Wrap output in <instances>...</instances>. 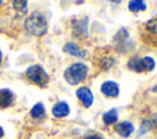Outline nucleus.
<instances>
[{"label": "nucleus", "mask_w": 157, "mask_h": 139, "mask_svg": "<svg viewBox=\"0 0 157 139\" xmlns=\"http://www.w3.org/2000/svg\"><path fill=\"white\" fill-rule=\"evenodd\" d=\"M76 97L78 98V101L81 102V105L85 107V108H90L92 105H93V101H94V96H93V92L90 87L87 86H80L77 90H76Z\"/></svg>", "instance_id": "5"}, {"label": "nucleus", "mask_w": 157, "mask_h": 139, "mask_svg": "<svg viewBox=\"0 0 157 139\" xmlns=\"http://www.w3.org/2000/svg\"><path fill=\"white\" fill-rule=\"evenodd\" d=\"M108 1H110L112 4H120L123 0H108Z\"/></svg>", "instance_id": "22"}, {"label": "nucleus", "mask_w": 157, "mask_h": 139, "mask_svg": "<svg viewBox=\"0 0 157 139\" xmlns=\"http://www.w3.org/2000/svg\"><path fill=\"white\" fill-rule=\"evenodd\" d=\"M29 116L32 119H36V121H40L45 117V107L42 102H37L36 105L32 106L31 111H29Z\"/></svg>", "instance_id": "11"}, {"label": "nucleus", "mask_w": 157, "mask_h": 139, "mask_svg": "<svg viewBox=\"0 0 157 139\" xmlns=\"http://www.w3.org/2000/svg\"><path fill=\"white\" fill-rule=\"evenodd\" d=\"M114 130H115L121 138H128V137H130V135L134 133L135 127H134V124H132L130 121H121V122H119V123L115 124Z\"/></svg>", "instance_id": "9"}, {"label": "nucleus", "mask_w": 157, "mask_h": 139, "mask_svg": "<svg viewBox=\"0 0 157 139\" xmlns=\"http://www.w3.org/2000/svg\"><path fill=\"white\" fill-rule=\"evenodd\" d=\"M88 22L90 18L87 16L72 18L71 20V32L75 38H86L88 36Z\"/></svg>", "instance_id": "4"}, {"label": "nucleus", "mask_w": 157, "mask_h": 139, "mask_svg": "<svg viewBox=\"0 0 157 139\" xmlns=\"http://www.w3.org/2000/svg\"><path fill=\"white\" fill-rule=\"evenodd\" d=\"M140 64H141V69H142V73L144 71H152L156 66V62L152 57L150 55H146V57H142L140 58Z\"/></svg>", "instance_id": "14"}, {"label": "nucleus", "mask_w": 157, "mask_h": 139, "mask_svg": "<svg viewBox=\"0 0 157 139\" xmlns=\"http://www.w3.org/2000/svg\"><path fill=\"white\" fill-rule=\"evenodd\" d=\"M128 9H129L130 12L137 14L140 11H146L147 10V5H146L145 0H129Z\"/></svg>", "instance_id": "13"}, {"label": "nucleus", "mask_w": 157, "mask_h": 139, "mask_svg": "<svg viewBox=\"0 0 157 139\" xmlns=\"http://www.w3.org/2000/svg\"><path fill=\"white\" fill-rule=\"evenodd\" d=\"M2 1H4V0H0V5H1V4H2Z\"/></svg>", "instance_id": "25"}, {"label": "nucleus", "mask_w": 157, "mask_h": 139, "mask_svg": "<svg viewBox=\"0 0 157 139\" xmlns=\"http://www.w3.org/2000/svg\"><path fill=\"white\" fill-rule=\"evenodd\" d=\"M118 118H119V114H118L117 108H110L107 112H104L102 116V121L105 125H112V124L117 123Z\"/></svg>", "instance_id": "12"}, {"label": "nucleus", "mask_w": 157, "mask_h": 139, "mask_svg": "<svg viewBox=\"0 0 157 139\" xmlns=\"http://www.w3.org/2000/svg\"><path fill=\"white\" fill-rule=\"evenodd\" d=\"M4 134H5V132H4V129H2V127L0 125V139L4 137Z\"/></svg>", "instance_id": "23"}, {"label": "nucleus", "mask_w": 157, "mask_h": 139, "mask_svg": "<svg viewBox=\"0 0 157 139\" xmlns=\"http://www.w3.org/2000/svg\"><path fill=\"white\" fill-rule=\"evenodd\" d=\"M70 113V106L65 101H59L52 107V114L55 118H64L69 116Z\"/></svg>", "instance_id": "10"}, {"label": "nucleus", "mask_w": 157, "mask_h": 139, "mask_svg": "<svg viewBox=\"0 0 157 139\" xmlns=\"http://www.w3.org/2000/svg\"><path fill=\"white\" fill-rule=\"evenodd\" d=\"M128 68L135 73H142V69H141V64H140V57L135 55L132 58L129 59L128 62Z\"/></svg>", "instance_id": "17"}, {"label": "nucleus", "mask_w": 157, "mask_h": 139, "mask_svg": "<svg viewBox=\"0 0 157 139\" xmlns=\"http://www.w3.org/2000/svg\"><path fill=\"white\" fill-rule=\"evenodd\" d=\"M1 63H2V52L0 49V65H1Z\"/></svg>", "instance_id": "24"}, {"label": "nucleus", "mask_w": 157, "mask_h": 139, "mask_svg": "<svg viewBox=\"0 0 157 139\" xmlns=\"http://www.w3.org/2000/svg\"><path fill=\"white\" fill-rule=\"evenodd\" d=\"M145 30L152 34H157V17L150 18L145 22Z\"/></svg>", "instance_id": "20"}, {"label": "nucleus", "mask_w": 157, "mask_h": 139, "mask_svg": "<svg viewBox=\"0 0 157 139\" xmlns=\"http://www.w3.org/2000/svg\"><path fill=\"white\" fill-rule=\"evenodd\" d=\"M25 76L29 82L39 87H45L49 84V75L45 69L39 64L29 65L25 71Z\"/></svg>", "instance_id": "3"}, {"label": "nucleus", "mask_w": 157, "mask_h": 139, "mask_svg": "<svg viewBox=\"0 0 157 139\" xmlns=\"http://www.w3.org/2000/svg\"><path fill=\"white\" fill-rule=\"evenodd\" d=\"M63 50L66 54L76 57V58H86V55H87V52L85 49H82L78 44H76L75 42H66L65 46L63 47Z\"/></svg>", "instance_id": "8"}, {"label": "nucleus", "mask_w": 157, "mask_h": 139, "mask_svg": "<svg viewBox=\"0 0 157 139\" xmlns=\"http://www.w3.org/2000/svg\"><path fill=\"white\" fill-rule=\"evenodd\" d=\"M114 64H115V59H114L113 57H109V55H105V57H103V58L99 60V66L102 68V70H108V69H110Z\"/></svg>", "instance_id": "19"}, {"label": "nucleus", "mask_w": 157, "mask_h": 139, "mask_svg": "<svg viewBox=\"0 0 157 139\" xmlns=\"http://www.w3.org/2000/svg\"><path fill=\"white\" fill-rule=\"evenodd\" d=\"M156 127V122L152 121V119H145L141 122V125H140V129H139V135H142L145 134L146 132L153 129Z\"/></svg>", "instance_id": "18"}, {"label": "nucleus", "mask_w": 157, "mask_h": 139, "mask_svg": "<svg viewBox=\"0 0 157 139\" xmlns=\"http://www.w3.org/2000/svg\"><path fill=\"white\" fill-rule=\"evenodd\" d=\"M101 92L103 96L108 97V98H115L119 96V92H120V89H119V85L113 81V80H107L104 82H102L101 85Z\"/></svg>", "instance_id": "6"}, {"label": "nucleus", "mask_w": 157, "mask_h": 139, "mask_svg": "<svg viewBox=\"0 0 157 139\" xmlns=\"http://www.w3.org/2000/svg\"><path fill=\"white\" fill-rule=\"evenodd\" d=\"M25 30L34 36L42 37L48 32V20L42 11H33L25 20Z\"/></svg>", "instance_id": "1"}, {"label": "nucleus", "mask_w": 157, "mask_h": 139, "mask_svg": "<svg viewBox=\"0 0 157 139\" xmlns=\"http://www.w3.org/2000/svg\"><path fill=\"white\" fill-rule=\"evenodd\" d=\"M83 139H104V138L101 134H90V135L85 137Z\"/></svg>", "instance_id": "21"}, {"label": "nucleus", "mask_w": 157, "mask_h": 139, "mask_svg": "<svg viewBox=\"0 0 157 139\" xmlns=\"http://www.w3.org/2000/svg\"><path fill=\"white\" fill-rule=\"evenodd\" d=\"M12 4V7L20 12V14H27L28 11V4L27 0H10Z\"/></svg>", "instance_id": "16"}, {"label": "nucleus", "mask_w": 157, "mask_h": 139, "mask_svg": "<svg viewBox=\"0 0 157 139\" xmlns=\"http://www.w3.org/2000/svg\"><path fill=\"white\" fill-rule=\"evenodd\" d=\"M16 96L10 89H0V109H6L15 103Z\"/></svg>", "instance_id": "7"}, {"label": "nucleus", "mask_w": 157, "mask_h": 139, "mask_svg": "<svg viewBox=\"0 0 157 139\" xmlns=\"http://www.w3.org/2000/svg\"><path fill=\"white\" fill-rule=\"evenodd\" d=\"M128 38H129V32H128V30L124 28V27H121V28L115 33V36H114V42H115L118 46H121V44H124V43L126 42Z\"/></svg>", "instance_id": "15"}, {"label": "nucleus", "mask_w": 157, "mask_h": 139, "mask_svg": "<svg viewBox=\"0 0 157 139\" xmlns=\"http://www.w3.org/2000/svg\"><path fill=\"white\" fill-rule=\"evenodd\" d=\"M88 75V66L82 63H72L64 70V79L69 85H78L83 80H86Z\"/></svg>", "instance_id": "2"}]
</instances>
